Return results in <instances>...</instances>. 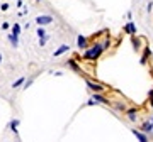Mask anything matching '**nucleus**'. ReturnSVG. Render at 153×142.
<instances>
[{
	"label": "nucleus",
	"mask_w": 153,
	"mask_h": 142,
	"mask_svg": "<svg viewBox=\"0 0 153 142\" xmlns=\"http://www.w3.org/2000/svg\"><path fill=\"white\" fill-rule=\"evenodd\" d=\"M94 102H100V103H107V102H105V98H102L100 95H94Z\"/></svg>",
	"instance_id": "14"
},
{
	"label": "nucleus",
	"mask_w": 153,
	"mask_h": 142,
	"mask_svg": "<svg viewBox=\"0 0 153 142\" xmlns=\"http://www.w3.org/2000/svg\"><path fill=\"white\" fill-rule=\"evenodd\" d=\"M153 127H152V124H150V122H148V124H145V130H152Z\"/></svg>",
	"instance_id": "17"
},
{
	"label": "nucleus",
	"mask_w": 153,
	"mask_h": 142,
	"mask_svg": "<svg viewBox=\"0 0 153 142\" xmlns=\"http://www.w3.org/2000/svg\"><path fill=\"white\" fill-rule=\"evenodd\" d=\"M10 27V24H9V22H4V24H2V29H9Z\"/></svg>",
	"instance_id": "18"
},
{
	"label": "nucleus",
	"mask_w": 153,
	"mask_h": 142,
	"mask_svg": "<svg viewBox=\"0 0 153 142\" xmlns=\"http://www.w3.org/2000/svg\"><path fill=\"white\" fill-rule=\"evenodd\" d=\"M12 34H16V36L21 34V26H19V24H14V27H12Z\"/></svg>",
	"instance_id": "10"
},
{
	"label": "nucleus",
	"mask_w": 153,
	"mask_h": 142,
	"mask_svg": "<svg viewBox=\"0 0 153 142\" xmlns=\"http://www.w3.org/2000/svg\"><path fill=\"white\" fill-rule=\"evenodd\" d=\"M46 41H48V36H44V37H39V46H44V44H46Z\"/></svg>",
	"instance_id": "15"
},
{
	"label": "nucleus",
	"mask_w": 153,
	"mask_h": 142,
	"mask_svg": "<svg viewBox=\"0 0 153 142\" xmlns=\"http://www.w3.org/2000/svg\"><path fill=\"white\" fill-rule=\"evenodd\" d=\"M68 64H70V68H71V70H75V71H80V68L76 66V63H75L73 59H70V61H68Z\"/></svg>",
	"instance_id": "13"
},
{
	"label": "nucleus",
	"mask_w": 153,
	"mask_h": 142,
	"mask_svg": "<svg viewBox=\"0 0 153 142\" xmlns=\"http://www.w3.org/2000/svg\"><path fill=\"white\" fill-rule=\"evenodd\" d=\"M44 36H46V31H44L43 26H39L38 27V37H44Z\"/></svg>",
	"instance_id": "11"
},
{
	"label": "nucleus",
	"mask_w": 153,
	"mask_h": 142,
	"mask_svg": "<svg viewBox=\"0 0 153 142\" xmlns=\"http://www.w3.org/2000/svg\"><path fill=\"white\" fill-rule=\"evenodd\" d=\"M24 81H26V78H24V76H22V78H19L17 81H14V83H12V88H19V86H21V85H22Z\"/></svg>",
	"instance_id": "8"
},
{
	"label": "nucleus",
	"mask_w": 153,
	"mask_h": 142,
	"mask_svg": "<svg viewBox=\"0 0 153 142\" xmlns=\"http://www.w3.org/2000/svg\"><path fill=\"white\" fill-rule=\"evenodd\" d=\"M0 63H2V54H0Z\"/></svg>",
	"instance_id": "19"
},
{
	"label": "nucleus",
	"mask_w": 153,
	"mask_h": 142,
	"mask_svg": "<svg viewBox=\"0 0 153 142\" xmlns=\"http://www.w3.org/2000/svg\"><path fill=\"white\" fill-rule=\"evenodd\" d=\"M124 29H126V32H129V34H136V26H134L133 22H128Z\"/></svg>",
	"instance_id": "5"
},
{
	"label": "nucleus",
	"mask_w": 153,
	"mask_h": 142,
	"mask_svg": "<svg viewBox=\"0 0 153 142\" xmlns=\"http://www.w3.org/2000/svg\"><path fill=\"white\" fill-rule=\"evenodd\" d=\"M51 22H53V17L51 15H38L36 17V24H38V26H48V24H51Z\"/></svg>",
	"instance_id": "2"
},
{
	"label": "nucleus",
	"mask_w": 153,
	"mask_h": 142,
	"mask_svg": "<svg viewBox=\"0 0 153 142\" xmlns=\"http://www.w3.org/2000/svg\"><path fill=\"white\" fill-rule=\"evenodd\" d=\"M76 44H78L80 49H85V48H87V39L83 37V36H78V37H76Z\"/></svg>",
	"instance_id": "4"
},
{
	"label": "nucleus",
	"mask_w": 153,
	"mask_h": 142,
	"mask_svg": "<svg viewBox=\"0 0 153 142\" xmlns=\"http://www.w3.org/2000/svg\"><path fill=\"white\" fill-rule=\"evenodd\" d=\"M133 134H134V135H136L138 139H140V142H146V137L143 135L141 132H138V130H133Z\"/></svg>",
	"instance_id": "9"
},
{
	"label": "nucleus",
	"mask_w": 153,
	"mask_h": 142,
	"mask_svg": "<svg viewBox=\"0 0 153 142\" xmlns=\"http://www.w3.org/2000/svg\"><path fill=\"white\" fill-rule=\"evenodd\" d=\"M66 51H70V46H66V44H63V46H60L58 49L53 53V58H58V56H61V54H65Z\"/></svg>",
	"instance_id": "3"
},
{
	"label": "nucleus",
	"mask_w": 153,
	"mask_h": 142,
	"mask_svg": "<svg viewBox=\"0 0 153 142\" xmlns=\"http://www.w3.org/2000/svg\"><path fill=\"white\" fill-rule=\"evenodd\" d=\"M87 86L90 88V90H94V91H102V86H100V85H95V83L87 81Z\"/></svg>",
	"instance_id": "7"
},
{
	"label": "nucleus",
	"mask_w": 153,
	"mask_h": 142,
	"mask_svg": "<svg viewBox=\"0 0 153 142\" xmlns=\"http://www.w3.org/2000/svg\"><path fill=\"white\" fill-rule=\"evenodd\" d=\"M34 2H39V0H34Z\"/></svg>",
	"instance_id": "20"
},
{
	"label": "nucleus",
	"mask_w": 153,
	"mask_h": 142,
	"mask_svg": "<svg viewBox=\"0 0 153 142\" xmlns=\"http://www.w3.org/2000/svg\"><path fill=\"white\" fill-rule=\"evenodd\" d=\"M9 41H10V44L14 48L19 46V36H16V34H10V36H9Z\"/></svg>",
	"instance_id": "6"
},
{
	"label": "nucleus",
	"mask_w": 153,
	"mask_h": 142,
	"mask_svg": "<svg viewBox=\"0 0 153 142\" xmlns=\"http://www.w3.org/2000/svg\"><path fill=\"white\" fill-rule=\"evenodd\" d=\"M17 125H19V120H12L10 122V129L14 130V134H17Z\"/></svg>",
	"instance_id": "12"
},
{
	"label": "nucleus",
	"mask_w": 153,
	"mask_h": 142,
	"mask_svg": "<svg viewBox=\"0 0 153 142\" xmlns=\"http://www.w3.org/2000/svg\"><path fill=\"white\" fill-rule=\"evenodd\" d=\"M0 10H2V12L9 10V4H2V5H0Z\"/></svg>",
	"instance_id": "16"
},
{
	"label": "nucleus",
	"mask_w": 153,
	"mask_h": 142,
	"mask_svg": "<svg viewBox=\"0 0 153 142\" xmlns=\"http://www.w3.org/2000/svg\"><path fill=\"white\" fill-rule=\"evenodd\" d=\"M104 51V48H102V44H95L94 48H90L88 51H85L83 53V58L85 59H95V58H99L100 56V53Z\"/></svg>",
	"instance_id": "1"
}]
</instances>
